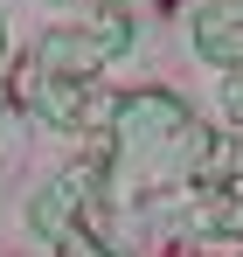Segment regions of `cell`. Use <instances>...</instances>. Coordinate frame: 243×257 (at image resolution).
I'll return each instance as SVG.
<instances>
[{"instance_id":"cell-4","label":"cell","mask_w":243,"mask_h":257,"mask_svg":"<svg viewBox=\"0 0 243 257\" xmlns=\"http://www.w3.org/2000/svg\"><path fill=\"white\" fill-rule=\"evenodd\" d=\"M208 222H215V236H243V202H215Z\"/></svg>"},{"instance_id":"cell-5","label":"cell","mask_w":243,"mask_h":257,"mask_svg":"<svg viewBox=\"0 0 243 257\" xmlns=\"http://www.w3.org/2000/svg\"><path fill=\"white\" fill-rule=\"evenodd\" d=\"M56 250H63V257H104V243H97V236H83V229H70Z\"/></svg>"},{"instance_id":"cell-3","label":"cell","mask_w":243,"mask_h":257,"mask_svg":"<svg viewBox=\"0 0 243 257\" xmlns=\"http://www.w3.org/2000/svg\"><path fill=\"white\" fill-rule=\"evenodd\" d=\"M28 97H35L56 125H83V90H77V84H63V77H49V70H42L35 84H28Z\"/></svg>"},{"instance_id":"cell-2","label":"cell","mask_w":243,"mask_h":257,"mask_svg":"<svg viewBox=\"0 0 243 257\" xmlns=\"http://www.w3.org/2000/svg\"><path fill=\"white\" fill-rule=\"evenodd\" d=\"M77 202H83V167H77V174H56L35 202H28V222H35L42 243H63V236L77 229V222H70V215H77Z\"/></svg>"},{"instance_id":"cell-1","label":"cell","mask_w":243,"mask_h":257,"mask_svg":"<svg viewBox=\"0 0 243 257\" xmlns=\"http://www.w3.org/2000/svg\"><path fill=\"white\" fill-rule=\"evenodd\" d=\"M111 167L125 188H181L195 181L208 160V132L202 118H188V104H174L167 90H139L125 97L111 118Z\"/></svg>"},{"instance_id":"cell-6","label":"cell","mask_w":243,"mask_h":257,"mask_svg":"<svg viewBox=\"0 0 243 257\" xmlns=\"http://www.w3.org/2000/svg\"><path fill=\"white\" fill-rule=\"evenodd\" d=\"M63 7H83V14H118V0H63Z\"/></svg>"}]
</instances>
